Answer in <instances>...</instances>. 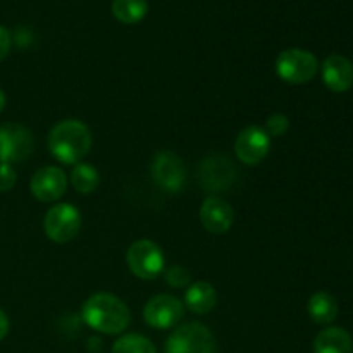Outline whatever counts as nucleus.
<instances>
[{"mask_svg":"<svg viewBox=\"0 0 353 353\" xmlns=\"http://www.w3.org/2000/svg\"><path fill=\"white\" fill-rule=\"evenodd\" d=\"M234 221V210L221 196H209L200 207V223L209 233L224 234Z\"/></svg>","mask_w":353,"mask_h":353,"instance_id":"nucleus-13","label":"nucleus"},{"mask_svg":"<svg viewBox=\"0 0 353 353\" xmlns=\"http://www.w3.org/2000/svg\"><path fill=\"white\" fill-rule=\"evenodd\" d=\"M3 107H6V95H3V92L0 90V112L3 110Z\"/></svg>","mask_w":353,"mask_h":353,"instance_id":"nucleus-26","label":"nucleus"},{"mask_svg":"<svg viewBox=\"0 0 353 353\" xmlns=\"http://www.w3.org/2000/svg\"><path fill=\"white\" fill-rule=\"evenodd\" d=\"M9 317L6 316L3 310H0V341H2L3 338L7 336V333H9Z\"/></svg>","mask_w":353,"mask_h":353,"instance_id":"nucleus-25","label":"nucleus"},{"mask_svg":"<svg viewBox=\"0 0 353 353\" xmlns=\"http://www.w3.org/2000/svg\"><path fill=\"white\" fill-rule=\"evenodd\" d=\"M128 268L131 274L143 281L157 279L164 272V252L157 243L150 240H138L131 243L126 254Z\"/></svg>","mask_w":353,"mask_h":353,"instance_id":"nucleus-5","label":"nucleus"},{"mask_svg":"<svg viewBox=\"0 0 353 353\" xmlns=\"http://www.w3.org/2000/svg\"><path fill=\"white\" fill-rule=\"evenodd\" d=\"M271 150V137L264 128L252 124L240 131L234 141V154L245 165H259Z\"/></svg>","mask_w":353,"mask_h":353,"instance_id":"nucleus-11","label":"nucleus"},{"mask_svg":"<svg viewBox=\"0 0 353 353\" xmlns=\"http://www.w3.org/2000/svg\"><path fill=\"white\" fill-rule=\"evenodd\" d=\"M93 137L83 121L65 119L55 124L48 133V150L61 164H79L90 154Z\"/></svg>","mask_w":353,"mask_h":353,"instance_id":"nucleus-1","label":"nucleus"},{"mask_svg":"<svg viewBox=\"0 0 353 353\" xmlns=\"http://www.w3.org/2000/svg\"><path fill=\"white\" fill-rule=\"evenodd\" d=\"M147 0H114L112 14L117 21L124 24H137L147 16Z\"/></svg>","mask_w":353,"mask_h":353,"instance_id":"nucleus-18","label":"nucleus"},{"mask_svg":"<svg viewBox=\"0 0 353 353\" xmlns=\"http://www.w3.org/2000/svg\"><path fill=\"white\" fill-rule=\"evenodd\" d=\"M238 171L233 161L223 154H212L202 161L199 168V181L207 192H224L236 181Z\"/></svg>","mask_w":353,"mask_h":353,"instance_id":"nucleus-9","label":"nucleus"},{"mask_svg":"<svg viewBox=\"0 0 353 353\" xmlns=\"http://www.w3.org/2000/svg\"><path fill=\"white\" fill-rule=\"evenodd\" d=\"M100 183V174L93 165L79 162L74 165L71 172V185L81 195H90L97 190Z\"/></svg>","mask_w":353,"mask_h":353,"instance_id":"nucleus-19","label":"nucleus"},{"mask_svg":"<svg viewBox=\"0 0 353 353\" xmlns=\"http://www.w3.org/2000/svg\"><path fill=\"white\" fill-rule=\"evenodd\" d=\"M81 230V214L71 203H57L43 217V231L54 243H68Z\"/></svg>","mask_w":353,"mask_h":353,"instance_id":"nucleus-6","label":"nucleus"},{"mask_svg":"<svg viewBox=\"0 0 353 353\" xmlns=\"http://www.w3.org/2000/svg\"><path fill=\"white\" fill-rule=\"evenodd\" d=\"M10 45H12V38L7 28L0 26V62L7 57V54L10 52Z\"/></svg>","mask_w":353,"mask_h":353,"instance_id":"nucleus-24","label":"nucleus"},{"mask_svg":"<svg viewBox=\"0 0 353 353\" xmlns=\"http://www.w3.org/2000/svg\"><path fill=\"white\" fill-rule=\"evenodd\" d=\"M307 310L316 324H331L338 316V302L330 293L317 292L310 296Z\"/></svg>","mask_w":353,"mask_h":353,"instance_id":"nucleus-17","label":"nucleus"},{"mask_svg":"<svg viewBox=\"0 0 353 353\" xmlns=\"http://www.w3.org/2000/svg\"><path fill=\"white\" fill-rule=\"evenodd\" d=\"M81 317L97 333L121 334L131 323V312L126 303L112 293H95L85 302Z\"/></svg>","mask_w":353,"mask_h":353,"instance_id":"nucleus-2","label":"nucleus"},{"mask_svg":"<svg viewBox=\"0 0 353 353\" xmlns=\"http://www.w3.org/2000/svg\"><path fill=\"white\" fill-rule=\"evenodd\" d=\"M323 81L331 92L343 93L353 86V65L347 57L340 54H331L324 59L323 68Z\"/></svg>","mask_w":353,"mask_h":353,"instance_id":"nucleus-14","label":"nucleus"},{"mask_svg":"<svg viewBox=\"0 0 353 353\" xmlns=\"http://www.w3.org/2000/svg\"><path fill=\"white\" fill-rule=\"evenodd\" d=\"M30 188L38 202L52 203L65 193L68 178H65V172L57 165H45L33 174Z\"/></svg>","mask_w":353,"mask_h":353,"instance_id":"nucleus-12","label":"nucleus"},{"mask_svg":"<svg viewBox=\"0 0 353 353\" xmlns=\"http://www.w3.org/2000/svg\"><path fill=\"white\" fill-rule=\"evenodd\" d=\"M152 179L159 188L168 193H179L185 188L186 168L179 155L171 150H161L155 154L150 164Z\"/></svg>","mask_w":353,"mask_h":353,"instance_id":"nucleus-7","label":"nucleus"},{"mask_svg":"<svg viewBox=\"0 0 353 353\" xmlns=\"http://www.w3.org/2000/svg\"><path fill=\"white\" fill-rule=\"evenodd\" d=\"M319 62L316 55L303 48L283 50L276 59V72L288 85H305L317 74Z\"/></svg>","mask_w":353,"mask_h":353,"instance_id":"nucleus-4","label":"nucleus"},{"mask_svg":"<svg viewBox=\"0 0 353 353\" xmlns=\"http://www.w3.org/2000/svg\"><path fill=\"white\" fill-rule=\"evenodd\" d=\"M288 126L290 121L285 114H272L265 121V133L272 138L281 137V134H285L288 131Z\"/></svg>","mask_w":353,"mask_h":353,"instance_id":"nucleus-22","label":"nucleus"},{"mask_svg":"<svg viewBox=\"0 0 353 353\" xmlns=\"http://www.w3.org/2000/svg\"><path fill=\"white\" fill-rule=\"evenodd\" d=\"M164 276L168 285L172 288H188L190 286V272L181 265H172L164 272Z\"/></svg>","mask_w":353,"mask_h":353,"instance_id":"nucleus-21","label":"nucleus"},{"mask_svg":"<svg viewBox=\"0 0 353 353\" xmlns=\"http://www.w3.org/2000/svg\"><path fill=\"white\" fill-rule=\"evenodd\" d=\"M110 353H157V350H155V345L147 336L130 333L114 341Z\"/></svg>","mask_w":353,"mask_h":353,"instance_id":"nucleus-20","label":"nucleus"},{"mask_svg":"<svg viewBox=\"0 0 353 353\" xmlns=\"http://www.w3.org/2000/svg\"><path fill=\"white\" fill-rule=\"evenodd\" d=\"M185 316V305L172 295H155L143 307V319L154 330H172Z\"/></svg>","mask_w":353,"mask_h":353,"instance_id":"nucleus-10","label":"nucleus"},{"mask_svg":"<svg viewBox=\"0 0 353 353\" xmlns=\"http://www.w3.org/2000/svg\"><path fill=\"white\" fill-rule=\"evenodd\" d=\"M165 353H217V341L207 326L186 323L176 326L164 345Z\"/></svg>","mask_w":353,"mask_h":353,"instance_id":"nucleus-3","label":"nucleus"},{"mask_svg":"<svg viewBox=\"0 0 353 353\" xmlns=\"http://www.w3.org/2000/svg\"><path fill=\"white\" fill-rule=\"evenodd\" d=\"M17 174L14 171L12 165L9 164H0V192L6 193L16 186Z\"/></svg>","mask_w":353,"mask_h":353,"instance_id":"nucleus-23","label":"nucleus"},{"mask_svg":"<svg viewBox=\"0 0 353 353\" xmlns=\"http://www.w3.org/2000/svg\"><path fill=\"white\" fill-rule=\"evenodd\" d=\"M33 134L21 124L0 126V164H16L26 161L33 152Z\"/></svg>","mask_w":353,"mask_h":353,"instance_id":"nucleus-8","label":"nucleus"},{"mask_svg":"<svg viewBox=\"0 0 353 353\" xmlns=\"http://www.w3.org/2000/svg\"><path fill=\"white\" fill-rule=\"evenodd\" d=\"M217 303V292L210 283L196 281L190 285L185 292V305L190 312L196 316L209 314Z\"/></svg>","mask_w":353,"mask_h":353,"instance_id":"nucleus-15","label":"nucleus"},{"mask_svg":"<svg viewBox=\"0 0 353 353\" xmlns=\"http://www.w3.org/2000/svg\"><path fill=\"white\" fill-rule=\"evenodd\" d=\"M314 353H353V340L343 327H327L314 340Z\"/></svg>","mask_w":353,"mask_h":353,"instance_id":"nucleus-16","label":"nucleus"}]
</instances>
